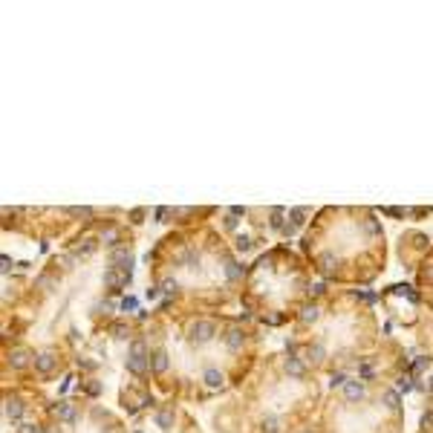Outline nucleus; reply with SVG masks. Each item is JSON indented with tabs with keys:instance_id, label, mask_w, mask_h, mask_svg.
Returning <instances> with one entry per match:
<instances>
[{
	"instance_id": "obj_2",
	"label": "nucleus",
	"mask_w": 433,
	"mask_h": 433,
	"mask_svg": "<svg viewBox=\"0 0 433 433\" xmlns=\"http://www.w3.org/2000/svg\"><path fill=\"white\" fill-rule=\"evenodd\" d=\"M127 370H130V373H136V376H142L144 370H147V361H144V344H142V341H133V344H130Z\"/></svg>"
},
{
	"instance_id": "obj_6",
	"label": "nucleus",
	"mask_w": 433,
	"mask_h": 433,
	"mask_svg": "<svg viewBox=\"0 0 433 433\" xmlns=\"http://www.w3.org/2000/svg\"><path fill=\"white\" fill-rule=\"evenodd\" d=\"M35 367L40 370V373H52V370H55V353H38L35 355Z\"/></svg>"
},
{
	"instance_id": "obj_22",
	"label": "nucleus",
	"mask_w": 433,
	"mask_h": 433,
	"mask_svg": "<svg viewBox=\"0 0 433 433\" xmlns=\"http://www.w3.org/2000/svg\"><path fill=\"white\" fill-rule=\"evenodd\" d=\"M174 289H177V280H162V292H174Z\"/></svg>"
},
{
	"instance_id": "obj_11",
	"label": "nucleus",
	"mask_w": 433,
	"mask_h": 433,
	"mask_svg": "<svg viewBox=\"0 0 433 433\" xmlns=\"http://www.w3.org/2000/svg\"><path fill=\"white\" fill-rule=\"evenodd\" d=\"M153 370H156V373H165V370H168V353H165V350L153 353Z\"/></svg>"
},
{
	"instance_id": "obj_14",
	"label": "nucleus",
	"mask_w": 433,
	"mask_h": 433,
	"mask_svg": "<svg viewBox=\"0 0 433 433\" xmlns=\"http://www.w3.org/2000/svg\"><path fill=\"white\" fill-rule=\"evenodd\" d=\"M286 373H289V376H304V364H300V361H297V358H289L286 361Z\"/></svg>"
},
{
	"instance_id": "obj_25",
	"label": "nucleus",
	"mask_w": 433,
	"mask_h": 433,
	"mask_svg": "<svg viewBox=\"0 0 433 433\" xmlns=\"http://www.w3.org/2000/svg\"><path fill=\"white\" fill-rule=\"evenodd\" d=\"M44 433H52V430H44Z\"/></svg>"
},
{
	"instance_id": "obj_18",
	"label": "nucleus",
	"mask_w": 433,
	"mask_h": 433,
	"mask_svg": "<svg viewBox=\"0 0 433 433\" xmlns=\"http://www.w3.org/2000/svg\"><path fill=\"white\" fill-rule=\"evenodd\" d=\"M384 404L390 410H396V407H399V396H396L393 390H387V393H384Z\"/></svg>"
},
{
	"instance_id": "obj_13",
	"label": "nucleus",
	"mask_w": 433,
	"mask_h": 433,
	"mask_svg": "<svg viewBox=\"0 0 433 433\" xmlns=\"http://www.w3.org/2000/svg\"><path fill=\"white\" fill-rule=\"evenodd\" d=\"M9 361H12V367H24L26 361H29V353L26 350H15V353L9 355Z\"/></svg>"
},
{
	"instance_id": "obj_12",
	"label": "nucleus",
	"mask_w": 433,
	"mask_h": 433,
	"mask_svg": "<svg viewBox=\"0 0 433 433\" xmlns=\"http://www.w3.org/2000/svg\"><path fill=\"white\" fill-rule=\"evenodd\" d=\"M205 384L208 387H223V373H220V370H208V373H205Z\"/></svg>"
},
{
	"instance_id": "obj_24",
	"label": "nucleus",
	"mask_w": 433,
	"mask_h": 433,
	"mask_svg": "<svg viewBox=\"0 0 433 433\" xmlns=\"http://www.w3.org/2000/svg\"><path fill=\"white\" fill-rule=\"evenodd\" d=\"M121 309H136V300H133V297H124V300H121Z\"/></svg>"
},
{
	"instance_id": "obj_21",
	"label": "nucleus",
	"mask_w": 433,
	"mask_h": 433,
	"mask_svg": "<svg viewBox=\"0 0 433 433\" xmlns=\"http://www.w3.org/2000/svg\"><path fill=\"white\" fill-rule=\"evenodd\" d=\"M70 214L72 216H90L93 211H90V208H70Z\"/></svg>"
},
{
	"instance_id": "obj_17",
	"label": "nucleus",
	"mask_w": 433,
	"mask_h": 433,
	"mask_svg": "<svg viewBox=\"0 0 433 433\" xmlns=\"http://www.w3.org/2000/svg\"><path fill=\"white\" fill-rule=\"evenodd\" d=\"M96 251V240H84V246L75 249V254H93Z\"/></svg>"
},
{
	"instance_id": "obj_20",
	"label": "nucleus",
	"mask_w": 433,
	"mask_h": 433,
	"mask_svg": "<svg viewBox=\"0 0 433 433\" xmlns=\"http://www.w3.org/2000/svg\"><path fill=\"white\" fill-rule=\"evenodd\" d=\"M309 355H312V358H315V361H318V358H323V347H321V344H315V347H309Z\"/></svg>"
},
{
	"instance_id": "obj_23",
	"label": "nucleus",
	"mask_w": 433,
	"mask_h": 433,
	"mask_svg": "<svg viewBox=\"0 0 433 433\" xmlns=\"http://www.w3.org/2000/svg\"><path fill=\"white\" fill-rule=\"evenodd\" d=\"M17 433H40V427H35V425H20V430Z\"/></svg>"
},
{
	"instance_id": "obj_19",
	"label": "nucleus",
	"mask_w": 433,
	"mask_h": 433,
	"mask_svg": "<svg viewBox=\"0 0 433 433\" xmlns=\"http://www.w3.org/2000/svg\"><path fill=\"white\" fill-rule=\"evenodd\" d=\"M306 214H309L306 208H295L289 216H292V223H295V225H300V223H304V216H306Z\"/></svg>"
},
{
	"instance_id": "obj_1",
	"label": "nucleus",
	"mask_w": 433,
	"mask_h": 433,
	"mask_svg": "<svg viewBox=\"0 0 433 433\" xmlns=\"http://www.w3.org/2000/svg\"><path fill=\"white\" fill-rule=\"evenodd\" d=\"M130 280V266H113L104 272V286L113 289V292H119L121 286H127Z\"/></svg>"
},
{
	"instance_id": "obj_4",
	"label": "nucleus",
	"mask_w": 433,
	"mask_h": 433,
	"mask_svg": "<svg viewBox=\"0 0 433 433\" xmlns=\"http://www.w3.org/2000/svg\"><path fill=\"white\" fill-rule=\"evenodd\" d=\"M364 393H367V390H364V381H361V378H350V381L344 384V396H347L350 401L364 399Z\"/></svg>"
},
{
	"instance_id": "obj_3",
	"label": "nucleus",
	"mask_w": 433,
	"mask_h": 433,
	"mask_svg": "<svg viewBox=\"0 0 433 433\" xmlns=\"http://www.w3.org/2000/svg\"><path fill=\"white\" fill-rule=\"evenodd\" d=\"M214 332H216V327L211 321H197L191 327V341L193 344H208L211 338H214Z\"/></svg>"
},
{
	"instance_id": "obj_7",
	"label": "nucleus",
	"mask_w": 433,
	"mask_h": 433,
	"mask_svg": "<svg viewBox=\"0 0 433 433\" xmlns=\"http://www.w3.org/2000/svg\"><path fill=\"white\" fill-rule=\"evenodd\" d=\"M101 240H104V246H110V249H119V243H121V231L116 228V225H107L104 231H101Z\"/></svg>"
},
{
	"instance_id": "obj_9",
	"label": "nucleus",
	"mask_w": 433,
	"mask_h": 433,
	"mask_svg": "<svg viewBox=\"0 0 433 433\" xmlns=\"http://www.w3.org/2000/svg\"><path fill=\"white\" fill-rule=\"evenodd\" d=\"M156 425H159L162 430H168V427L174 425V410H168V407L156 410Z\"/></svg>"
},
{
	"instance_id": "obj_5",
	"label": "nucleus",
	"mask_w": 433,
	"mask_h": 433,
	"mask_svg": "<svg viewBox=\"0 0 433 433\" xmlns=\"http://www.w3.org/2000/svg\"><path fill=\"white\" fill-rule=\"evenodd\" d=\"M20 416H24V404H20V401H17V399H6V401H3V419H15V422H17Z\"/></svg>"
},
{
	"instance_id": "obj_26",
	"label": "nucleus",
	"mask_w": 433,
	"mask_h": 433,
	"mask_svg": "<svg viewBox=\"0 0 433 433\" xmlns=\"http://www.w3.org/2000/svg\"><path fill=\"white\" fill-rule=\"evenodd\" d=\"M136 433H142V430H136Z\"/></svg>"
},
{
	"instance_id": "obj_8",
	"label": "nucleus",
	"mask_w": 433,
	"mask_h": 433,
	"mask_svg": "<svg viewBox=\"0 0 433 433\" xmlns=\"http://www.w3.org/2000/svg\"><path fill=\"white\" fill-rule=\"evenodd\" d=\"M55 413H58L61 422H75V407H72L70 401H61V404L55 407Z\"/></svg>"
},
{
	"instance_id": "obj_16",
	"label": "nucleus",
	"mask_w": 433,
	"mask_h": 433,
	"mask_svg": "<svg viewBox=\"0 0 433 433\" xmlns=\"http://www.w3.org/2000/svg\"><path fill=\"white\" fill-rule=\"evenodd\" d=\"M110 332H113V338H127V335H130V329L124 327V323H113Z\"/></svg>"
},
{
	"instance_id": "obj_15",
	"label": "nucleus",
	"mask_w": 433,
	"mask_h": 433,
	"mask_svg": "<svg viewBox=\"0 0 433 433\" xmlns=\"http://www.w3.org/2000/svg\"><path fill=\"white\" fill-rule=\"evenodd\" d=\"M300 318H304L306 323H312V321H318V318H321V309H318V306H306L304 312H300Z\"/></svg>"
},
{
	"instance_id": "obj_10",
	"label": "nucleus",
	"mask_w": 433,
	"mask_h": 433,
	"mask_svg": "<svg viewBox=\"0 0 433 433\" xmlns=\"http://www.w3.org/2000/svg\"><path fill=\"white\" fill-rule=\"evenodd\" d=\"M225 344H228V350H240V347H243V332H240V329H228Z\"/></svg>"
}]
</instances>
